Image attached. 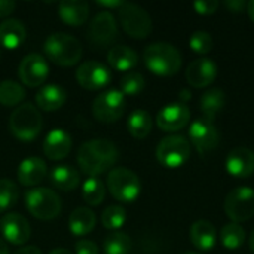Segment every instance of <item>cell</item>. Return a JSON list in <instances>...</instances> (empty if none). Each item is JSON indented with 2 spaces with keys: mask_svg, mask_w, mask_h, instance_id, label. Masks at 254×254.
I'll use <instances>...</instances> for the list:
<instances>
[{
  "mask_svg": "<svg viewBox=\"0 0 254 254\" xmlns=\"http://www.w3.org/2000/svg\"><path fill=\"white\" fill-rule=\"evenodd\" d=\"M0 232L7 243L22 246L30 240L31 228L24 216L18 213H7L0 219Z\"/></svg>",
  "mask_w": 254,
  "mask_h": 254,
  "instance_id": "5bb4252c",
  "label": "cell"
},
{
  "mask_svg": "<svg viewBox=\"0 0 254 254\" xmlns=\"http://www.w3.org/2000/svg\"><path fill=\"white\" fill-rule=\"evenodd\" d=\"M192 244L202 252H210L214 249L217 241V231L214 225L208 220H198L190 228Z\"/></svg>",
  "mask_w": 254,
  "mask_h": 254,
  "instance_id": "7402d4cb",
  "label": "cell"
},
{
  "mask_svg": "<svg viewBox=\"0 0 254 254\" xmlns=\"http://www.w3.org/2000/svg\"><path fill=\"white\" fill-rule=\"evenodd\" d=\"M226 103V97L223 89L220 88H211L207 92L202 94L201 97V112H202V119L214 124L217 115L223 110Z\"/></svg>",
  "mask_w": 254,
  "mask_h": 254,
  "instance_id": "cb8c5ba5",
  "label": "cell"
},
{
  "mask_svg": "<svg viewBox=\"0 0 254 254\" xmlns=\"http://www.w3.org/2000/svg\"><path fill=\"white\" fill-rule=\"evenodd\" d=\"M127 222V213L121 205H109L101 214V223L106 229H121Z\"/></svg>",
  "mask_w": 254,
  "mask_h": 254,
  "instance_id": "e575fe53",
  "label": "cell"
},
{
  "mask_svg": "<svg viewBox=\"0 0 254 254\" xmlns=\"http://www.w3.org/2000/svg\"><path fill=\"white\" fill-rule=\"evenodd\" d=\"M118 147L106 138L88 140L77 150V164L82 173L88 177H97L112 171L118 162Z\"/></svg>",
  "mask_w": 254,
  "mask_h": 254,
  "instance_id": "6da1fadb",
  "label": "cell"
},
{
  "mask_svg": "<svg viewBox=\"0 0 254 254\" xmlns=\"http://www.w3.org/2000/svg\"><path fill=\"white\" fill-rule=\"evenodd\" d=\"M76 80L82 88L88 91H97L110 82V71L98 61H85L76 71Z\"/></svg>",
  "mask_w": 254,
  "mask_h": 254,
  "instance_id": "4fadbf2b",
  "label": "cell"
},
{
  "mask_svg": "<svg viewBox=\"0 0 254 254\" xmlns=\"http://www.w3.org/2000/svg\"><path fill=\"white\" fill-rule=\"evenodd\" d=\"M76 254H98V247L94 241L89 240H80L76 243Z\"/></svg>",
  "mask_w": 254,
  "mask_h": 254,
  "instance_id": "f35d334b",
  "label": "cell"
},
{
  "mask_svg": "<svg viewBox=\"0 0 254 254\" xmlns=\"http://www.w3.org/2000/svg\"><path fill=\"white\" fill-rule=\"evenodd\" d=\"M107 63L118 71H128L137 65L138 54L127 45H118L109 51Z\"/></svg>",
  "mask_w": 254,
  "mask_h": 254,
  "instance_id": "484cf974",
  "label": "cell"
},
{
  "mask_svg": "<svg viewBox=\"0 0 254 254\" xmlns=\"http://www.w3.org/2000/svg\"><path fill=\"white\" fill-rule=\"evenodd\" d=\"M249 244H250V249L254 252V231L252 232V235H250V240H249Z\"/></svg>",
  "mask_w": 254,
  "mask_h": 254,
  "instance_id": "c3c4849f",
  "label": "cell"
},
{
  "mask_svg": "<svg viewBox=\"0 0 254 254\" xmlns=\"http://www.w3.org/2000/svg\"><path fill=\"white\" fill-rule=\"evenodd\" d=\"M58 16L60 19L70 25L79 27L83 25L89 16V4L86 1H61L58 4Z\"/></svg>",
  "mask_w": 254,
  "mask_h": 254,
  "instance_id": "44dd1931",
  "label": "cell"
},
{
  "mask_svg": "<svg viewBox=\"0 0 254 254\" xmlns=\"http://www.w3.org/2000/svg\"><path fill=\"white\" fill-rule=\"evenodd\" d=\"M189 46L192 48L193 52L196 54H208L211 49H213V37L210 33L207 31H202V30H198L195 31L192 36H190V40H189Z\"/></svg>",
  "mask_w": 254,
  "mask_h": 254,
  "instance_id": "8d00e7d4",
  "label": "cell"
},
{
  "mask_svg": "<svg viewBox=\"0 0 254 254\" xmlns=\"http://www.w3.org/2000/svg\"><path fill=\"white\" fill-rule=\"evenodd\" d=\"M225 213L234 223L250 220L254 216V189L241 186L229 192L225 199Z\"/></svg>",
  "mask_w": 254,
  "mask_h": 254,
  "instance_id": "30bf717a",
  "label": "cell"
},
{
  "mask_svg": "<svg viewBox=\"0 0 254 254\" xmlns=\"http://www.w3.org/2000/svg\"><path fill=\"white\" fill-rule=\"evenodd\" d=\"M125 112V95L118 89L101 92L92 103V115L98 122L113 124Z\"/></svg>",
  "mask_w": 254,
  "mask_h": 254,
  "instance_id": "9c48e42d",
  "label": "cell"
},
{
  "mask_svg": "<svg viewBox=\"0 0 254 254\" xmlns=\"http://www.w3.org/2000/svg\"><path fill=\"white\" fill-rule=\"evenodd\" d=\"M98 6H103V7H107V9H112V7H121L124 4V1L121 0H113V1H97Z\"/></svg>",
  "mask_w": 254,
  "mask_h": 254,
  "instance_id": "7bdbcfd3",
  "label": "cell"
},
{
  "mask_svg": "<svg viewBox=\"0 0 254 254\" xmlns=\"http://www.w3.org/2000/svg\"><path fill=\"white\" fill-rule=\"evenodd\" d=\"M153 127V119L146 110H134L127 122V128L134 138H146Z\"/></svg>",
  "mask_w": 254,
  "mask_h": 254,
  "instance_id": "f1b7e54d",
  "label": "cell"
},
{
  "mask_svg": "<svg viewBox=\"0 0 254 254\" xmlns=\"http://www.w3.org/2000/svg\"><path fill=\"white\" fill-rule=\"evenodd\" d=\"M25 98V89L15 80H3L0 83V104L4 107L19 106Z\"/></svg>",
  "mask_w": 254,
  "mask_h": 254,
  "instance_id": "f546056e",
  "label": "cell"
},
{
  "mask_svg": "<svg viewBox=\"0 0 254 254\" xmlns=\"http://www.w3.org/2000/svg\"><path fill=\"white\" fill-rule=\"evenodd\" d=\"M95 223H97V217L94 211L86 207L76 208L68 217V229L76 237L88 235L95 228Z\"/></svg>",
  "mask_w": 254,
  "mask_h": 254,
  "instance_id": "83f0119b",
  "label": "cell"
},
{
  "mask_svg": "<svg viewBox=\"0 0 254 254\" xmlns=\"http://www.w3.org/2000/svg\"><path fill=\"white\" fill-rule=\"evenodd\" d=\"M189 137H190V141L193 143V146L196 147V150L201 155L214 150L217 147L219 138H220L219 131L214 127V124H211L208 121H204L202 118L195 121L190 125Z\"/></svg>",
  "mask_w": 254,
  "mask_h": 254,
  "instance_id": "2e32d148",
  "label": "cell"
},
{
  "mask_svg": "<svg viewBox=\"0 0 254 254\" xmlns=\"http://www.w3.org/2000/svg\"><path fill=\"white\" fill-rule=\"evenodd\" d=\"M226 170L237 179H246L254 173V152L247 147H235L226 158Z\"/></svg>",
  "mask_w": 254,
  "mask_h": 254,
  "instance_id": "d6986e66",
  "label": "cell"
},
{
  "mask_svg": "<svg viewBox=\"0 0 254 254\" xmlns=\"http://www.w3.org/2000/svg\"><path fill=\"white\" fill-rule=\"evenodd\" d=\"M189 98H190V92L188 89H182L180 91V100L182 101H188Z\"/></svg>",
  "mask_w": 254,
  "mask_h": 254,
  "instance_id": "bcb514c9",
  "label": "cell"
},
{
  "mask_svg": "<svg viewBox=\"0 0 254 254\" xmlns=\"http://www.w3.org/2000/svg\"><path fill=\"white\" fill-rule=\"evenodd\" d=\"M190 119V110L185 103H171L159 110L156 115V125L167 132L180 131L188 125Z\"/></svg>",
  "mask_w": 254,
  "mask_h": 254,
  "instance_id": "9a60e30c",
  "label": "cell"
},
{
  "mask_svg": "<svg viewBox=\"0 0 254 254\" xmlns=\"http://www.w3.org/2000/svg\"><path fill=\"white\" fill-rule=\"evenodd\" d=\"M146 67L156 76H174L182 67V55L179 49L167 42L149 45L143 54Z\"/></svg>",
  "mask_w": 254,
  "mask_h": 254,
  "instance_id": "7a4b0ae2",
  "label": "cell"
},
{
  "mask_svg": "<svg viewBox=\"0 0 254 254\" xmlns=\"http://www.w3.org/2000/svg\"><path fill=\"white\" fill-rule=\"evenodd\" d=\"M42 125V115L31 103L19 104L9 118V129L21 141L34 140L40 134Z\"/></svg>",
  "mask_w": 254,
  "mask_h": 254,
  "instance_id": "277c9868",
  "label": "cell"
},
{
  "mask_svg": "<svg viewBox=\"0 0 254 254\" xmlns=\"http://www.w3.org/2000/svg\"><path fill=\"white\" fill-rule=\"evenodd\" d=\"M186 254H198V253H186Z\"/></svg>",
  "mask_w": 254,
  "mask_h": 254,
  "instance_id": "681fc988",
  "label": "cell"
},
{
  "mask_svg": "<svg viewBox=\"0 0 254 254\" xmlns=\"http://www.w3.org/2000/svg\"><path fill=\"white\" fill-rule=\"evenodd\" d=\"M106 196V186L104 183L97 179V177H88L82 186V198L83 201L91 205V207H97L104 201Z\"/></svg>",
  "mask_w": 254,
  "mask_h": 254,
  "instance_id": "4dcf8cb0",
  "label": "cell"
},
{
  "mask_svg": "<svg viewBox=\"0 0 254 254\" xmlns=\"http://www.w3.org/2000/svg\"><path fill=\"white\" fill-rule=\"evenodd\" d=\"M25 25L22 21L9 18L0 24V45L6 49H18L25 40Z\"/></svg>",
  "mask_w": 254,
  "mask_h": 254,
  "instance_id": "603a6c76",
  "label": "cell"
},
{
  "mask_svg": "<svg viewBox=\"0 0 254 254\" xmlns=\"http://www.w3.org/2000/svg\"><path fill=\"white\" fill-rule=\"evenodd\" d=\"M49 254H73L70 250H67V249H54L52 252Z\"/></svg>",
  "mask_w": 254,
  "mask_h": 254,
  "instance_id": "7dc6e473",
  "label": "cell"
},
{
  "mask_svg": "<svg viewBox=\"0 0 254 254\" xmlns=\"http://www.w3.org/2000/svg\"><path fill=\"white\" fill-rule=\"evenodd\" d=\"M19 198L18 186L9 179H0V213L10 210Z\"/></svg>",
  "mask_w": 254,
  "mask_h": 254,
  "instance_id": "836d02e7",
  "label": "cell"
},
{
  "mask_svg": "<svg viewBox=\"0 0 254 254\" xmlns=\"http://www.w3.org/2000/svg\"><path fill=\"white\" fill-rule=\"evenodd\" d=\"M190 156V143L182 135H170L156 147V159L165 168H179Z\"/></svg>",
  "mask_w": 254,
  "mask_h": 254,
  "instance_id": "ba28073f",
  "label": "cell"
},
{
  "mask_svg": "<svg viewBox=\"0 0 254 254\" xmlns=\"http://www.w3.org/2000/svg\"><path fill=\"white\" fill-rule=\"evenodd\" d=\"M48 74H49L48 61L40 54H28L19 63L18 76L21 82L28 88H36L45 83Z\"/></svg>",
  "mask_w": 254,
  "mask_h": 254,
  "instance_id": "8fae6325",
  "label": "cell"
},
{
  "mask_svg": "<svg viewBox=\"0 0 254 254\" xmlns=\"http://www.w3.org/2000/svg\"><path fill=\"white\" fill-rule=\"evenodd\" d=\"M217 76V65L210 58H199L192 61L186 68V80L193 88H205L214 82Z\"/></svg>",
  "mask_w": 254,
  "mask_h": 254,
  "instance_id": "e0dca14e",
  "label": "cell"
},
{
  "mask_svg": "<svg viewBox=\"0 0 254 254\" xmlns=\"http://www.w3.org/2000/svg\"><path fill=\"white\" fill-rule=\"evenodd\" d=\"M144 77L138 71H129L121 79V92L124 95H137L144 89Z\"/></svg>",
  "mask_w": 254,
  "mask_h": 254,
  "instance_id": "d590c367",
  "label": "cell"
},
{
  "mask_svg": "<svg viewBox=\"0 0 254 254\" xmlns=\"http://www.w3.org/2000/svg\"><path fill=\"white\" fill-rule=\"evenodd\" d=\"M247 13H249V16H250V19L254 22V0L247 3Z\"/></svg>",
  "mask_w": 254,
  "mask_h": 254,
  "instance_id": "ee69618b",
  "label": "cell"
},
{
  "mask_svg": "<svg viewBox=\"0 0 254 254\" xmlns=\"http://www.w3.org/2000/svg\"><path fill=\"white\" fill-rule=\"evenodd\" d=\"M46 174H48L46 162L37 156L24 159L18 167V180L22 186L27 188L37 186L39 183H42Z\"/></svg>",
  "mask_w": 254,
  "mask_h": 254,
  "instance_id": "ffe728a7",
  "label": "cell"
},
{
  "mask_svg": "<svg viewBox=\"0 0 254 254\" xmlns=\"http://www.w3.org/2000/svg\"><path fill=\"white\" fill-rule=\"evenodd\" d=\"M46 57L61 67H71L77 64L83 55L80 42L67 33H52L43 43Z\"/></svg>",
  "mask_w": 254,
  "mask_h": 254,
  "instance_id": "3957f363",
  "label": "cell"
},
{
  "mask_svg": "<svg viewBox=\"0 0 254 254\" xmlns=\"http://www.w3.org/2000/svg\"><path fill=\"white\" fill-rule=\"evenodd\" d=\"M51 183L64 192H70L74 190L79 183H80V174L76 168L70 167V165H58L54 167L51 174H49Z\"/></svg>",
  "mask_w": 254,
  "mask_h": 254,
  "instance_id": "4316f807",
  "label": "cell"
},
{
  "mask_svg": "<svg viewBox=\"0 0 254 254\" xmlns=\"http://www.w3.org/2000/svg\"><path fill=\"white\" fill-rule=\"evenodd\" d=\"M119 22L124 31L132 39H146L153 28L152 18L146 9L135 3H127L119 7Z\"/></svg>",
  "mask_w": 254,
  "mask_h": 254,
  "instance_id": "52a82bcc",
  "label": "cell"
},
{
  "mask_svg": "<svg viewBox=\"0 0 254 254\" xmlns=\"http://www.w3.org/2000/svg\"><path fill=\"white\" fill-rule=\"evenodd\" d=\"M16 4L12 0H0V18L9 16L15 10Z\"/></svg>",
  "mask_w": 254,
  "mask_h": 254,
  "instance_id": "ab89813d",
  "label": "cell"
},
{
  "mask_svg": "<svg viewBox=\"0 0 254 254\" xmlns=\"http://www.w3.org/2000/svg\"><path fill=\"white\" fill-rule=\"evenodd\" d=\"M118 36V24L115 16L109 10H103L97 13L88 28V37L89 42L94 46L104 48L110 45Z\"/></svg>",
  "mask_w": 254,
  "mask_h": 254,
  "instance_id": "7c38bea8",
  "label": "cell"
},
{
  "mask_svg": "<svg viewBox=\"0 0 254 254\" xmlns=\"http://www.w3.org/2000/svg\"><path fill=\"white\" fill-rule=\"evenodd\" d=\"M220 241L228 250H238L246 241V231L240 223H228L220 231Z\"/></svg>",
  "mask_w": 254,
  "mask_h": 254,
  "instance_id": "1f68e13d",
  "label": "cell"
},
{
  "mask_svg": "<svg viewBox=\"0 0 254 254\" xmlns=\"http://www.w3.org/2000/svg\"><path fill=\"white\" fill-rule=\"evenodd\" d=\"M73 146L71 135L60 128H55L48 132L43 141V153L51 161H61L64 159Z\"/></svg>",
  "mask_w": 254,
  "mask_h": 254,
  "instance_id": "ac0fdd59",
  "label": "cell"
},
{
  "mask_svg": "<svg viewBox=\"0 0 254 254\" xmlns=\"http://www.w3.org/2000/svg\"><path fill=\"white\" fill-rule=\"evenodd\" d=\"M13 254H42L39 247H34V246H27V247H22L19 250H16Z\"/></svg>",
  "mask_w": 254,
  "mask_h": 254,
  "instance_id": "b9f144b4",
  "label": "cell"
},
{
  "mask_svg": "<svg viewBox=\"0 0 254 254\" xmlns=\"http://www.w3.org/2000/svg\"><path fill=\"white\" fill-rule=\"evenodd\" d=\"M219 1L216 0H198L193 3V9L199 13V15H213L217 7H219Z\"/></svg>",
  "mask_w": 254,
  "mask_h": 254,
  "instance_id": "74e56055",
  "label": "cell"
},
{
  "mask_svg": "<svg viewBox=\"0 0 254 254\" xmlns=\"http://www.w3.org/2000/svg\"><path fill=\"white\" fill-rule=\"evenodd\" d=\"M107 189L116 201L129 204L138 198L141 183L134 171L128 168H113L107 176Z\"/></svg>",
  "mask_w": 254,
  "mask_h": 254,
  "instance_id": "5b68a950",
  "label": "cell"
},
{
  "mask_svg": "<svg viewBox=\"0 0 254 254\" xmlns=\"http://www.w3.org/2000/svg\"><path fill=\"white\" fill-rule=\"evenodd\" d=\"M25 207L33 217L52 220L61 213V199L51 189L34 188L25 193Z\"/></svg>",
  "mask_w": 254,
  "mask_h": 254,
  "instance_id": "8992f818",
  "label": "cell"
},
{
  "mask_svg": "<svg viewBox=\"0 0 254 254\" xmlns=\"http://www.w3.org/2000/svg\"><path fill=\"white\" fill-rule=\"evenodd\" d=\"M225 6L232 10V12H243L244 9H247V3L244 0H226L225 1Z\"/></svg>",
  "mask_w": 254,
  "mask_h": 254,
  "instance_id": "60d3db41",
  "label": "cell"
},
{
  "mask_svg": "<svg viewBox=\"0 0 254 254\" xmlns=\"http://www.w3.org/2000/svg\"><path fill=\"white\" fill-rule=\"evenodd\" d=\"M0 254H9L7 244L4 243V240H3V238H0Z\"/></svg>",
  "mask_w": 254,
  "mask_h": 254,
  "instance_id": "f6af8a7d",
  "label": "cell"
},
{
  "mask_svg": "<svg viewBox=\"0 0 254 254\" xmlns=\"http://www.w3.org/2000/svg\"><path fill=\"white\" fill-rule=\"evenodd\" d=\"M132 249L131 238L124 232L110 234L103 244L104 254H129Z\"/></svg>",
  "mask_w": 254,
  "mask_h": 254,
  "instance_id": "d6a6232c",
  "label": "cell"
},
{
  "mask_svg": "<svg viewBox=\"0 0 254 254\" xmlns=\"http://www.w3.org/2000/svg\"><path fill=\"white\" fill-rule=\"evenodd\" d=\"M67 100L65 91L58 85H45L36 95V104L45 112H55L64 106Z\"/></svg>",
  "mask_w": 254,
  "mask_h": 254,
  "instance_id": "d4e9b609",
  "label": "cell"
}]
</instances>
